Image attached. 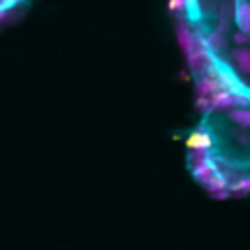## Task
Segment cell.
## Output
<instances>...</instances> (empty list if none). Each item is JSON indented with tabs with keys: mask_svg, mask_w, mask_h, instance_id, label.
Wrapping results in <instances>:
<instances>
[{
	"mask_svg": "<svg viewBox=\"0 0 250 250\" xmlns=\"http://www.w3.org/2000/svg\"><path fill=\"white\" fill-rule=\"evenodd\" d=\"M186 4H201V2H223L221 8L227 6H238V4H250V0H182Z\"/></svg>",
	"mask_w": 250,
	"mask_h": 250,
	"instance_id": "obj_2",
	"label": "cell"
},
{
	"mask_svg": "<svg viewBox=\"0 0 250 250\" xmlns=\"http://www.w3.org/2000/svg\"><path fill=\"white\" fill-rule=\"evenodd\" d=\"M27 0H0V25L10 20Z\"/></svg>",
	"mask_w": 250,
	"mask_h": 250,
	"instance_id": "obj_1",
	"label": "cell"
}]
</instances>
